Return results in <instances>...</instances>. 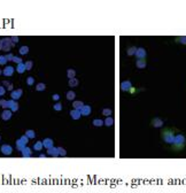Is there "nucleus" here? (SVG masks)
<instances>
[{"mask_svg": "<svg viewBox=\"0 0 186 193\" xmlns=\"http://www.w3.org/2000/svg\"><path fill=\"white\" fill-rule=\"evenodd\" d=\"M22 94H23V91H22V89H17V90H15V91H12V93H11V97H12V99L13 100H18L21 97H22Z\"/></svg>", "mask_w": 186, "mask_h": 193, "instance_id": "9", "label": "nucleus"}, {"mask_svg": "<svg viewBox=\"0 0 186 193\" xmlns=\"http://www.w3.org/2000/svg\"><path fill=\"white\" fill-rule=\"evenodd\" d=\"M7 106H8V108L12 110L13 113H14V112H17V110H18V103H17L15 100H13V99L8 100V103H7Z\"/></svg>", "mask_w": 186, "mask_h": 193, "instance_id": "8", "label": "nucleus"}, {"mask_svg": "<svg viewBox=\"0 0 186 193\" xmlns=\"http://www.w3.org/2000/svg\"><path fill=\"white\" fill-rule=\"evenodd\" d=\"M104 124H105V125H107V126H111V125H114V119H113L111 116H107V117H106V120L104 121Z\"/></svg>", "mask_w": 186, "mask_h": 193, "instance_id": "21", "label": "nucleus"}, {"mask_svg": "<svg viewBox=\"0 0 186 193\" xmlns=\"http://www.w3.org/2000/svg\"><path fill=\"white\" fill-rule=\"evenodd\" d=\"M132 89V83L130 80H123L121 83V90L125 91V92H130V90Z\"/></svg>", "mask_w": 186, "mask_h": 193, "instance_id": "6", "label": "nucleus"}, {"mask_svg": "<svg viewBox=\"0 0 186 193\" xmlns=\"http://www.w3.org/2000/svg\"><path fill=\"white\" fill-rule=\"evenodd\" d=\"M16 71L18 72V74H23L24 71H25V65L22 62V63H18L17 65V67H16Z\"/></svg>", "mask_w": 186, "mask_h": 193, "instance_id": "25", "label": "nucleus"}, {"mask_svg": "<svg viewBox=\"0 0 186 193\" xmlns=\"http://www.w3.org/2000/svg\"><path fill=\"white\" fill-rule=\"evenodd\" d=\"M13 88H14V86H13V84H12V83H11V84H9V85L7 86V90L12 92V91H13Z\"/></svg>", "mask_w": 186, "mask_h": 193, "instance_id": "44", "label": "nucleus"}, {"mask_svg": "<svg viewBox=\"0 0 186 193\" xmlns=\"http://www.w3.org/2000/svg\"><path fill=\"white\" fill-rule=\"evenodd\" d=\"M93 125L94 126H102L104 125V121L102 120H100V119H96V120H93Z\"/></svg>", "mask_w": 186, "mask_h": 193, "instance_id": "30", "label": "nucleus"}, {"mask_svg": "<svg viewBox=\"0 0 186 193\" xmlns=\"http://www.w3.org/2000/svg\"><path fill=\"white\" fill-rule=\"evenodd\" d=\"M80 116H82V114H80L79 110H77V109H73L71 112H70V117L73 120H79Z\"/></svg>", "mask_w": 186, "mask_h": 193, "instance_id": "14", "label": "nucleus"}, {"mask_svg": "<svg viewBox=\"0 0 186 193\" xmlns=\"http://www.w3.org/2000/svg\"><path fill=\"white\" fill-rule=\"evenodd\" d=\"M59 99H60V96H59V94H54V96H53V100H55V101H57Z\"/></svg>", "mask_w": 186, "mask_h": 193, "instance_id": "45", "label": "nucleus"}, {"mask_svg": "<svg viewBox=\"0 0 186 193\" xmlns=\"http://www.w3.org/2000/svg\"><path fill=\"white\" fill-rule=\"evenodd\" d=\"M25 145H26V144H25V143H23V142L20 139V138H18V139L16 140V148H17L20 152H21V151H22V150L25 147Z\"/></svg>", "mask_w": 186, "mask_h": 193, "instance_id": "20", "label": "nucleus"}, {"mask_svg": "<svg viewBox=\"0 0 186 193\" xmlns=\"http://www.w3.org/2000/svg\"><path fill=\"white\" fill-rule=\"evenodd\" d=\"M18 52H20L21 55H25V54L29 53V47H28V46H22V47H20Z\"/></svg>", "mask_w": 186, "mask_h": 193, "instance_id": "28", "label": "nucleus"}, {"mask_svg": "<svg viewBox=\"0 0 186 193\" xmlns=\"http://www.w3.org/2000/svg\"><path fill=\"white\" fill-rule=\"evenodd\" d=\"M14 68L12 67V66H7L5 69H4V71H3V74L5 75V76H7V77H9V76H12L13 74H14Z\"/></svg>", "mask_w": 186, "mask_h": 193, "instance_id": "15", "label": "nucleus"}, {"mask_svg": "<svg viewBox=\"0 0 186 193\" xmlns=\"http://www.w3.org/2000/svg\"><path fill=\"white\" fill-rule=\"evenodd\" d=\"M45 89H46V85L44 84V83H38V84L36 85L37 91H45Z\"/></svg>", "mask_w": 186, "mask_h": 193, "instance_id": "32", "label": "nucleus"}, {"mask_svg": "<svg viewBox=\"0 0 186 193\" xmlns=\"http://www.w3.org/2000/svg\"><path fill=\"white\" fill-rule=\"evenodd\" d=\"M67 76H68V78H74L76 76V71L74 69H68L67 70Z\"/></svg>", "mask_w": 186, "mask_h": 193, "instance_id": "33", "label": "nucleus"}, {"mask_svg": "<svg viewBox=\"0 0 186 193\" xmlns=\"http://www.w3.org/2000/svg\"><path fill=\"white\" fill-rule=\"evenodd\" d=\"M24 65H25V70H31V69H32V67H34V62L30 61V60L26 61Z\"/></svg>", "mask_w": 186, "mask_h": 193, "instance_id": "34", "label": "nucleus"}, {"mask_svg": "<svg viewBox=\"0 0 186 193\" xmlns=\"http://www.w3.org/2000/svg\"><path fill=\"white\" fill-rule=\"evenodd\" d=\"M175 40L181 45H186V36H178L175 38Z\"/></svg>", "mask_w": 186, "mask_h": 193, "instance_id": "22", "label": "nucleus"}, {"mask_svg": "<svg viewBox=\"0 0 186 193\" xmlns=\"http://www.w3.org/2000/svg\"><path fill=\"white\" fill-rule=\"evenodd\" d=\"M0 151H1V153L4 155H11L12 152H13V147L11 145H7V144H4L1 146V148H0Z\"/></svg>", "mask_w": 186, "mask_h": 193, "instance_id": "7", "label": "nucleus"}, {"mask_svg": "<svg viewBox=\"0 0 186 193\" xmlns=\"http://www.w3.org/2000/svg\"><path fill=\"white\" fill-rule=\"evenodd\" d=\"M5 57H6L7 61H12V60H13V58H14V55H13V54H12V53L9 52L8 54H6V55H5Z\"/></svg>", "mask_w": 186, "mask_h": 193, "instance_id": "41", "label": "nucleus"}, {"mask_svg": "<svg viewBox=\"0 0 186 193\" xmlns=\"http://www.w3.org/2000/svg\"><path fill=\"white\" fill-rule=\"evenodd\" d=\"M7 103H8V100H5V99H0V107H3V108H8V106H7Z\"/></svg>", "mask_w": 186, "mask_h": 193, "instance_id": "35", "label": "nucleus"}, {"mask_svg": "<svg viewBox=\"0 0 186 193\" xmlns=\"http://www.w3.org/2000/svg\"><path fill=\"white\" fill-rule=\"evenodd\" d=\"M136 58L137 59H146V55H147V52L144 47H137V51H136Z\"/></svg>", "mask_w": 186, "mask_h": 193, "instance_id": "4", "label": "nucleus"}, {"mask_svg": "<svg viewBox=\"0 0 186 193\" xmlns=\"http://www.w3.org/2000/svg\"><path fill=\"white\" fill-rule=\"evenodd\" d=\"M146 66H147V62H146L145 59H137V61H136V67L137 68L144 69V68H146Z\"/></svg>", "mask_w": 186, "mask_h": 193, "instance_id": "12", "label": "nucleus"}, {"mask_svg": "<svg viewBox=\"0 0 186 193\" xmlns=\"http://www.w3.org/2000/svg\"><path fill=\"white\" fill-rule=\"evenodd\" d=\"M172 150L175 152H180L184 150V147L186 146V137L183 133H178L175 136V139L172 142Z\"/></svg>", "mask_w": 186, "mask_h": 193, "instance_id": "1", "label": "nucleus"}, {"mask_svg": "<svg viewBox=\"0 0 186 193\" xmlns=\"http://www.w3.org/2000/svg\"><path fill=\"white\" fill-rule=\"evenodd\" d=\"M20 139H21L23 143H25V144H28V143H29V138H28L25 134H24V136H22V137L20 138Z\"/></svg>", "mask_w": 186, "mask_h": 193, "instance_id": "42", "label": "nucleus"}, {"mask_svg": "<svg viewBox=\"0 0 186 193\" xmlns=\"http://www.w3.org/2000/svg\"><path fill=\"white\" fill-rule=\"evenodd\" d=\"M66 96H67V99H68V100L74 101V100H75V97H76V93H75L74 91H68Z\"/></svg>", "mask_w": 186, "mask_h": 193, "instance_id": "26", "label": "nucleus"}, {"mask_svg": "<svg viewBox=\"0 0 186 193\" xmlns=\"http://www.w3.org/2000/svg\"><path fill=\"white\" fill-rule=\"evenodd\" d=\"M6 62H7V59L5 55H0V65H6Z\"/></svg>", "mask_w": 186, "mask_h": 193, "instance_id": "39", "label": "nucleus"}, {"mask_svg": "<svg viewBox=\"0 0 186 193\" xmlns=\"http://www.w3.org/2000/svg\"><path fill=\"white\" fill-rule=\"evenodd\" d=\"M91 110H92V108H91V106H88V105H84L82 108H80V114L83 115V116H88L90 114H91Z\"/></svg>", "mask_w": 186, "mask_h": 193, "instance_id": "10", "label": "nucleus"}, {"mask_svg": "<svg viewBox=\"0 0 186 193\" xmlns=\"http://www.w3.org/2000/svg\"><path fill=\"white\" fill-rule=\"evenodd\" d=\"M3 84H4L5 86H8V85L11 84V83H9V82H7V80H4V82H3Z\"/></svg>", "mask_w": 186, "mask_h": 193, "instance_id": "46", "label": "nucleus"}, {"mask_svg": "<svg viewBox=\"0 0 186 193\" xmlns=\"http://www.w3.org/2000/svg\"><path fill=\"white\" fill-rule=\"evenodd\" d=\"M54 110H56V112H60V110H62V105L60 102H56L54 106H53Z\"/></svg>", "mask_w": 186, "mask_h": 193, "instance_id": "37", "label": "nucleus"}, {"mask_svg": "<svg viewBox=\"0 0 186 193\" xmlns=\"http://www.w3.org/2000/svg\"><path fill=\"white\" fill-rule=\"evenodd\" d=\"M6 93V89L4 86H0V97H3Z\"/></svg>", "mask_w": 186, "mask_h": 193, "instance_id": "43", "label": "nucleus"}, {"mask_svg": "<svg viewBox=\"0 0 186 193\" xmlns=\"http://www.w3.org/2000/svg\"><path fill=\"white\" fill-rule=\"evenodd\" d=\"M12 61L16 62L17 65H18V63H22V59H21V58H18V57H15V55H14V58H13V60H12Z\"/></svg>", "mask_w": 186, "mask_h": 193, "instance_id": "40", "label": "nucleus"}, {"mask_svg": "<svg viewBox=\"0 0 186 193\" xmlns=\"http://www.w3.org/2000/svg\"><path fill=\"white\" fill-rule=\"evenodd\" d=\"M9 39H11V41L15 45L16 43H18V40H20V38L17 37V36H12V37H9Z\"/></svg>", "mask_w": 186, "mask_h": 193, "instance_id": "38", "label": "nucleus"}, {"mask_svg": "<svg viewBox=\"0 0 186 193\" xmlns=\"http://www.w3.org/2000/svg\"><path fill=\"white\" fill-rule=\"evenodd\" d=\"M136 51H137V47H136V46H130V47L127 49V54L129 55V57H132V55L136 54Z\"/></svg>", "mask_w": 186, "mask_h": 193, "instance_id": "23", "label": "nucleus"}, {"mask_svg": "<svg viewBox=\"0 0 186 193\" xmlns=\"http://www.w3.org/2000/svg\"><path fill=\"white\" fill-rule=\"evenodd\" d=\"M12 114H13L12 110L5 109L4 112H3V114H1V119H3L4 121H8V120H11V119H12Z\"/></svg>", "mask_w": 186, "mask_h": 193, "instance_id": "11", "label": "nucleus"}, {"mask_svg": "<svg viewBox=\"0 0 186 193\" xmlns=\"http://www.w3.org/2000/svg\"><path fill=\"white\" fill-rule=\"evenodd\" d=\"M111 114H113V110H111L110 108H104V109H102V115H105L106 117H107V116H110Z\"/></svg>", "mask_w": 186, "mask_h": 193, "instance_id": "29", "label": "nucleus"}, {"mask_svg": "<svg viewBox=\"0 0 186 193\" xmlns=\"http://www.w3.org/2000/svg\"><path fill=\"white\" fill-rule=\"evenodd\" d=\"M163 124H164V122H163V120L160 119V117H154V119L150 121V125H152L153 128H162Z\"/></svg>", "mask_w": 186, "mask_h": 193, "instance_id": "5", "label": "nucleus"}, {"mask_svg": "<svg viewBox=\"0 0 186 193\" xmlns=\"http://www.w3.org/2000/svg\"><path fill=\"white\" fill-rule=\"evenodd\" d=\"M34 83H35V78H34V77L30 76V77L26 78V84H28V85L31 86V85H34Z\"/></svg>", "mask_w": 186, "mask_h": 193, "instance_id": "36", "label": "nucleus"}, {"mask_svg": "<svg viewBox=\"0 0 186 193\" xmlns=\"http://www.w3.org/2000/svg\"><path fill=\"white\" fill-rule=\"evenodd\" d=\"M25 136L29 138V139H34V138L36 137V132L34 130H26L25 131Z\"/></svg>", "mask_w": 186, "mask_h": 193, "instance_id": "24", "label": "nucleus"}, {"mask_svg": "<svg viewBox=\"0 0 186 193\" xmlns=\"http://www.w3.org/2000/svg\"><path fill=\"white\" fill-rule=\"evenodd\" d=\"M161 138L166 144L171 145L175 139V130L172 128H164L161 131Z\"/></svg>", "mask_w": 186, "mask_h": 193, "instance_id": "2", "label": "nucleus"}, {"mask_svg": "<svg viewBox=\"0 0 186 193\" xmlns=\"http://www.w3.org/2000/svg\"><path fill=\"white\" fill-rule=\"evenodd\" d=\"M68 84H69V86L70 88H75V86H77L78 84H79V82H78V79L77 78H69V82H68Z\"/></svg>", "mask_w": 186, "mask_h": 193, "instance_id": "18", "label": "nucleus"}, {"mask_svg": "<svg viewBox=\"0 0 186 193\" xmlns=\"http://www.w3.org/2000/svg\"><path fill=\"white\" fill-rule=\"evenodd\" d=\"M43 142H37L35 145H34V150L35 151H37V152H39V151H42L43 150Z\"/></svg>", "mask_w": 186, "mask_h": 193, "instance_id": "27", "label": "nucleus"}, {"mask_svg": "<svg viewBox=\"0 0 186 193\" xmlns=\"http://www.w3.org/2000/svg\"><path fill=\"white\" fill-rule=\"evenodd\" d=\"M46 156V154H39V157H45Z\"/></svg>", "mask_w": 186, "mask_h": 193, "instance_id": "47", "label": "nucleus"}, {"mask_svg": "<svg viewBox=\"0 0 186 193\" xmlns=\"http://www.w3.org/2000/svg\"><path fill=\"white\" fill-rule=\"evenodd\" d=\"M14 46V44L11 41L9 37L0 39V51H6V52H11V48Z\"/></svg>", "mask_w": 186, "mask_h": 193, "instance_id": "3", "label": "nucleus"}, {"mask_svg": "<svg viewBox=\"0 0 186 193\" xmlns=\"http://www.w3.org/2000/svg\"><path fill=\"white\" fill-rule=\"evenodd\" d=\"M0 142H1V137H0Z\"/></svg>", "mask_w": 186, "mask_h": 193, "instance_id": "49", "label": "nucleus"}, {"mask_svg": "<svg viewBox=\"0 0 186 193\" xmlns=\"http://www.w3.org/2000/svg\"><path fill=\"white\" fill-rule=\"evenodd\" d=\"M47 155H49V156H53V157H56V156H59V153H57V147H51V148H48L47 150Z\"/></svg>", "mask_w": 186, "mask_h": 193, "instance_id": "16", "label": "nucleus"}, {"mask_svg": "<svg viewBox=\"0 0 186 193\" xmlns=\"http://www.w3.org/2000/svg\"><path fill=\"white\" fill-rule=\"evenodd\" d=\"M53 139H51V138H45V139L43 140V146L45 147V148H51V147H53Z\"/></svg>", "mask_w": 186, "mask_h": 193, "instance_id": "13", "label": "nucleus"}, {"mask_svg": "<svg viewBox=\"0 0 186 193\" xmlns=\"http://www.w3.org/2000/svg\"><path fill=\"white\" fill-rule=\"evenodd\" d=\"M1 74H3V70H1V69H0V75H1Z\"/></svg>", "mask_w": 186, "mask_h": 193, "instance_id": "48", "label": "nucleus"}, {"mask_svg": "<svg viewBox=\"0 0 186 193\" xmlns=\"http://www.w3.org/2000/svg\"><path fill=\"white\" fill-rule=\"evenodd\" d=\"M57 153H59V156H66L67 155V151L63 147H57Z\"/></svg>", "mask_w": 186, "mask_h": 193, "instance_id": "31", "label": "nucleus"}, {"mask_svg": "<svg viewBox=\"0 0 186 193\" xmlns=\"http://www.w3.org/2000/svg\"><path fill=\"white\" fill-rule=\"evenodd\" d=\"M21 153H22V155L24 156V157H30L31 155H32V152H31V148L30 147H24L22 151H21Z\"/></svg>", "mask_w": 186, "mask_h": 193, "instance_id": "17", "label": "nucleus"}, {"mask_svg": "<svg viewBox=\"0 0 186 193\" xmlns=\"http://www.w3.org/2000/svg\"><path fill=\"white\" fill-rule=\"evenodd\" d=\"M83 106H84V102H83V101L77 100V101H74V102H73V107H74V109L80 110V108H82Z\"/></svg>", "mask_w": 186, "mask_h": 193, "instance_id": "19", "label": "nucleus"}]
</instances>
